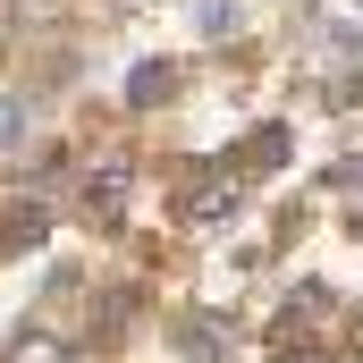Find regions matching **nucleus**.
<instances>
[{
  "label": "nucleus",
  "mask_w": 363,
  "mask_h": 363,
  "mask_svg": "<svg viewBox=\"0 0 363 363\" xmlns=\"http://www.w3.org/2000/svg\"><path fill=\"white\" fill-rule=\"evenodd\" d=\"M178 220H194V228H220V220H237V169H203V178L178 194Z\"/></svg>",
  "instance_id": "1"
},
{
  "label": "nucleus",
  "mask_w": 363,
  "mask_h": 363,
  "mask_svg": "<svg viewBox=\"0 0 363 363\" xmlns=\"http://www.w3.org/2000/svg\"><path fill=\"white\" fill-rule=\"evenodd\" d=\"M127 186H135V161H127V152H101L85 169V211L93 220H118V211H127Z\"/></svg>",
  "instance_id": "2"
},
{
  "label": "nucleus",
  "mask_w": 363,
  "mask_h": 363,
  "mask_svg": "<svg viewBox=\"0 0 363 363\" xmlns=\"http://www.w3.org/2000/svg\"><path fill=\"white\" fill-rule=\"evenodd\" d=\"M51 237V220H43V203H0V262H17V254H34Z\"/></svg>",
  "instance_id": "3"
},
{
  "label": "nucleus",
  "mask_w": 363,
  "mask_h": 363,
  "mask_svg": "<svg viewBox=\"0 0 363 363\" xmlns=\"http://www.w3.org/2000/svg\"><path fill=\"white\" fill-rule=\"evenodd\" d=\"M178 93V60H135L127 68V101L135 110H152V101H169Z\"/></svg>",
  "instance_id": "4"
},
{
  "label": "nucleus",
  "mask_w": 363,
  "mask_h": 363,
  "mask_svg": "<svg viewBox=\"0 0 363 363\" xmlns=\"http://www.w3.org/2000/svg\"><path fill=\"white\" fill-rule=\"evenodd\" d=\"M287 144H296V135H287V127H254V135H245V169H279V161H287Z\"/></svg>",
  "instance_id": "5"
},
{
  "label": "nucleus",
  "mask_w": 363,
  "mask_h": 363,
  "mask_svg": "<svg viewBox=\"0 0 363 363\" xmlns=\"http://www.w3.org/2000/svg\"><path fill=\"white\" fill-rule=\"evenodd\" d=\"M17 363H68V347L51 330H34V338H17Z\"/></svg>",
  "instance_id": "6"
},
{
  "label": "nucleus",
  "mask_w": 363,
  "mask_h": 363,
  "mask_svg": "<svg viewBox=\"0 0 363 363\" xmlns=\"http://www.w3.org/2000/svg\"><path fill=\"white\" fill-rule=\"evenodd\" d=\"M194 26H203V34H228V26H237V0H194Z\"/></svg>",
  "instance_id": "7"
},
{
  "label": "nucleus",
  "mask_w": 363,
  "mask_h": 363,
  "mask_svg": "<svg viewBox=\"0 0 363 363\" xmlns=\"http://www.w3.org/2000/svg\"><path fill=\"white\" fill-rule=\"evenodd\" d=\"M26 135V93H0V152Z\"/></svg>",
  "instance_id": "8"
}]
</instances>
